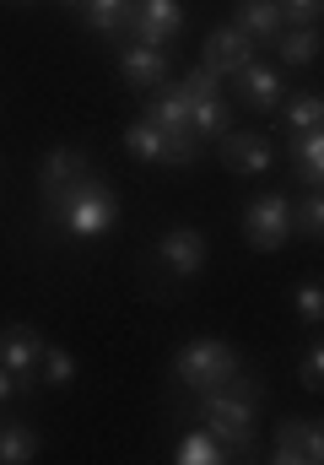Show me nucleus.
Returning <instances> with one entry per match:
<instances>
[{"mask_svg": "<svg viewBox=\"0 0 324 465\" xmlns=\"http://www.w3.org/2000/svg\"><path fill=\"white\" fill-rule=\"evenodd\" d=\"M49 228L65 232V238H76V243L108 238V232L119 228V195H113V184L98 179L93 168L76 173L65 190L49 195Z\"/></svg>", "mask_w": 324, "mask_h": 465, "instance_id": "1", "label": "nucleus"}, {"mask_svg": "<svg viewBox=\"0 0 324 465\" xmlns=\"http://www.w3.org/2000/svg\"><path fill=\"white\" fill-rule=\"evenodd\" d=\"M201 428H211L216 439L232 444V450H243L254 439V428H260V384L243 368L221 390H206L201 395Z\"/></svg>", "mask_w": 324, "mask_h": 465, "instance_id": "2", "label": "nucleus"}, {"mask_svg": "<svg viewBox=\"0 0 324 465\" xmlns=\"http://www.w3.org/2000/svg\"><path fill=\"white\" fill-rule=\"evenodd\" d=\"M173 373H179V384H184V390L206 395V390H221V384L238 373V351L227 347V341H216V336H195V341H184V347H179Z\"/></svg>", "mask_w": 324, "mask_h": 465, "instance_id": "3", "label": "nucleus"}, {"mask_svg": "<svg viewBox=\"0 0 324 465\" xmlns=\"http://www.w3.org/2000/svg\"><path fill=\"white\" fill-rule=\"evenodd\" d=\"M124 152H130L135 163L184 168V163H195V157H201V141H195V135H168L162 124H152V119H135V124L124 130Z\"/></svg>", "mask_w": 324, "mask_h": 465, "instance_id": "4", "label": "nucleus"}, {"mask_svg": "<svg viewBox=\"0 0 324 465\" xmlns=\"http://www.w3.org/2000/svg\"><path fill=\"white\" fill-rule=\"evenodd\" d=\"M124 33H130L135 44L168 49V44L184 33V0H130V11H124Z\"/></svg>", "mask_w": 324, "mask_h": 465, "instance_id": "5", "label": "nucleus"}, {"mask_svg": "<svg viewBox=\"0 0 324 465\" xmlns=\"http://www.w3.org/2000/svg\"><path fill=\"white\" fill-rule=\"evenodd\" d=\"M243 238H249V249H260V254H276L287 238H292V201L287 195H254L249 201V212H243Z\"/></svg>", "mask_w": 324, "mask_h": 465, "instance_id": "6", "label": "nucleus"}, {"mask_svg": "<svg viewBox=\"0 0 324 465\" xmlns=\"http://www.w3.org/2000/svg\"><path fill=\"white\" fill-rule=\"evenodd\" d=\"M206 260H211V243H206L201 228H168L157 238V265L179 282H195L206 271Z\"/></svg>", "mask_w": 324, "mask_h": 465, "instance_id": "7", "label": "nucleus"}, {"mask_svg": "<svg viewBox=\"0 0 324 465\" xmlns=\"http://www.w3.org/2000/svg\"><path fill=\"white\" fill-rule=\"evenodd\" d=\"M44 347H49V341H44L33 325H5V331H0V368L22 384V395L38 384V357H44Z\"/></svg>", "mask_w": 324, "mask_h": 465, "instance_id": "8", "label": "nucleus"}, {"mask_svg": "<svg viewBox=\"0 0 324 465\" xmlns=\"http://www.w3.org/2000/svg\"><path fill=\"white\" fill-rule=\"evenodd\" d=\"M270 460L276 465H319L324 460V428L309 417H287L270 439Z\"/></svg>", "mask_w": 324, "mask_h": 465, "instance_id": "9", "label": "nucleus"}, {"mask_svg": "<svg viewBox=\"0 0 324 465\" xmlns=\"http://www.w3.org/2000/svg\"><path fill=\"white\" fill-rule=\"evenodd\" d=\"M221 157H227V168H232L238 179H265V173L276 168V146H270V135H260V130H227V135H221Z\"/></svg>", "mask_w": 324, "mask_h": 465, "instance_id": "10", "label": "nucleus"}, {"mask_svg": "<svg viewBox=\"0 0 324 465\" xmlns=\"http://www.w3.org/2000/svg\"><path fill=\"white\" fill-rule=\"evenodd\" d=\"M254 49H260V44L227 22V27H211V38H206V49H201V65H206L211 76H221V82H232V76L254 60Z\"/></svg>", "mask_w": 324, "mask_h": 465, "instance_id": "11", "label": "nucleus"}, {"mask_svg": "<svg viewBox=\"0 0 324 465\" xmlns=\"http://www.w3.org/2000/svg\"><path fill=\"white\" fill-rule=\"evenodd\" d=\"M119 76L135 87V93H157L162 82H168V49H152V44H124V54H119Z\"/></svg>", "mask_w": 324, "mask_h": 465, "instance_id": "12", "label": "nucleus"}, {"mask_svg": "<svg viewBox=\"0 0 324 465\" xmlns=\"http://www.w3.org/2000/svg\"><path fill=\"white\" fill-rule=\"evenodd\" d=\"M232 82H238V104H243V109H260V114H270V109L287 98V82H281V71H270L265 60H249V65H243Z\"/></svg>", "mask_w": 324, "mask_h": 465, "instance_id": "13", "label": "nucleus"}, {"mask_svg": "<svg viewBox=\"0 0 324 465\" xmlns=\"http://www.w3.org/2000/svg\"><path fill=\"white\" fill-rule=\"evenodd\" d=\"M287 152H292L298 184L303 190H319L324 184V130H292L287 135Z\"/></svg>", "mask_w": 324, "mask_h": 465, "instance_id": "14", "label": "nucleus"}, {"mask_svg": "<svg viewBox=\"0 0 324 465\" xmlns=\"http://www.w3.org/2000/svg\"><path fill=\"white\" fill-rule=\"evenodd\" d=\"M232 27H238V33H249L254 44H270L287 22H281V5H276V0H238Z\"/></svg>", "mask_w": 324, "mask_h": 465, "instance_id": "15", "label": "nucleus"}, {"mask_svg": "<svg viewBox=\"0 0 324 465\" xmlns=\"http://www.w3.org/2000/svg\"><path fill=\"white\" fill-rule=\"evenodd\" d=\"M146 119L162 124L168 135H195V130H190V98H184L179 87H157L152 104H146Z\"/></svg>", "mask_w": 324, "mask_h": 465, "instance_id": "16", "label": "nucleus"}, {"mask_svg": "<svg viewBox=\"0 0 324 465\" xmlns=\"http://www.w3.org/2000/svg\"><path fill=\"white\" fill-rule=\"evenodd\" d=\"M270 49H276V60L281 65H314L319 60V27H281L276 38H270Z\"/></svg>", "mask_w": 324, "mask_h": 465, "instance_id": "17", "label": "nucleus"}, {"mask_svg": "<svg viewBox=\"0 0 324 465\" xmlns=\"http://www.w3.org/2000/svg\"><path fill=\"white\" fill-rule=\"evenodd\" d=\"M76 173H87V157H82L76 146H54V152L44 157V168H38V190H44V201H49L54 190H65Z\"/></svg>", "mask_w": 324, "mask_h": 465, "instance_id": "18", "label": "nucleus"}, {"mask_svg": "<svg viewBox=\"0 0 324 465\" xmlns=\"http://www.w3.org/2000/svg\"><path fill=\"white\" fill-rule=\"evenodd\" d=\"M190 130H195V141H221V135L232 130V109L221 104V93L190 104Z\"/></svg>", "mask_w": 324, "mask_h": 465, "instance_id": "19", "label": "nucleus"}, {"mask_svg": "<svg viewBox=\"0 0 324 465\" xmlns=\"http://www.w3.org/2000/svg\"><path fill=\"white\" fill-rule=\"evenodd\" d=\"M173 460H179V465H221V460H227V444L216 439L211 428H190V433L179 439Z\"/></svg>", "mask_w": 324, "mask_h": 465, "instance_id": "20", "label": "nucleus"}, {"mask_svg": "<svg viewBox=\"0 0 324 465\" xmlns=\"http://www.w3.org/2000/svg\"><path fill=\"white\" fill-rule=\"evenodd\" d=\"M38 428H27V422H0V465H27L38 460Z\"/></svg>", "mask_w": 324, "mask_h": 465, "instance_id": "21", "label": "nucleus"}, {"mask_svg": "<svg viewBox=\"0 0 324 465\" xmlns=\"http://www.w3.org/2000/svg\"><path fill=\"white\" fill-rule=\"evenodd\" d=\"M38 379H44V390H71L76 384V357H71V347H44V357H38Z\"/></svg>", "mask_w": 324, "mask_h": 465, "instance_id": "22", "label": "nucleus"}, {"mask_svg": "<svg viewBox=\"0 0 324 465\" xmlns=\"http://www.w3.org/2000/svg\"><path fill=\"white\" fill-rule=\"evenodd\" d=\"M281 109H287V130H319V124H324V98L314 93V87H303V93L281 98Z\"/></svg>", "mask_w": 324, "mask_h": 465, "instance_id": "23", "label": "nucleus"}, {"mask_svg": "<svg viewBox=\"0 0 324 465\" xmlns=\"http://www.w3.org/2000/svg\"><path fill=\"white\" fill-rule=\"evenodd\" d=\"M319 232H324V201L319 190H303V201H292V238L319 243Z\"/></svg>", "mask_w": 324, "mask_h": 465, "instance_id": "24", "label": "nucleus"}, {"mask_svg": "<svg viewBox=\"0 0 324 465\" xmlns=\"http://www.w3.org/2000/svg\"><path fill=\"white\" fill-rule=\"evenodd\" d=\"M124 11L130 0H82V16L93 33H124Z\"/></svg>", "mask_w": 324, "mask_h": 465, "instance_id": "25", "label": "nucleus"}, {"mask_svg": "<svg viewBox=\"0 0 324 465\" xmlns=\"http://www.w3.org/2000/svg\"><path fill=\"white\" fill-rule=\"evenodd\" d=\"M292 303H298V320H303L309 331L324 320V287L319 282H298V298H292Z\"/></svg>", "mask_w": 324, "mask_h": 465, "instance_id": "26", "label": "nucleus"}, {"mask_svg": "<svg viewBox=\"0 0 324 465\" xmlns=\"http://www.w3.org/2000/svg\"><path fill=\"white\" fill-rule=\"evenodd\" d=\"M276 5H281V22L287 27H319L324 0H276Z\"/></svg>", "mask_w": 324, "mask_h": 465, "instance_id": "27", "label": "nucleus"}, {"mask_svg": "<svg viewBox=\"0 0 324 465\" xmlns=\"http://www.w3.org/2000/svg\"><path fill=\"white\" fill-rule=\"evenodd\" d=\"M298 379H303V390H309V395H319V390H324V347H319V341L303 351V362H298Z\"/></svg>", "mask_w": 324, "mask_h": 465, "instance_id": "28", "label": "nucleus"}, {"mask_svg": "<svg viewBox=\"0 0 324 465\" xmlns=\"http://www.w3.org/2000/svg\"><path fill=\"white\" fill-rule=\"evenodd\" d=\"M216 87H221V76H211V71H206V65H195V71H190V76H184V82H179V93H184V98H190V104H195V98H211Z\"/></svg>", "mask_w": 324, "mask_h": 465, "instance_id": "29", "label": "nucleus"}, {"mask_svg": "<svg viewBox=\"0 0 324 465\" xmlns=\"http://www.w3.org/2000/svg\"><path fill=\"white\" fill-rule=\"evenodd\" d=\"M11 395H22V384H16V379H11V373H5V368H0V406H5V401H11Z\"/></svg>", "mask_w": 324, "mask_h": 465, "instance_id": "30", "label": "nucleus"}, {"mask_svg": "<svg viewBox=\"0 0 324 465\" xmlns=\"http://www.w3.org/2000/svg\"><path fill=\"white\" fill-rule=\"evenodd\" d=\"M60 5H82V0H60Z\"/></svg>", "mask_w": 324, "mask_h": 465, "instance_id": "31", "label": "nucleus"}, {"mask_svg": "<svg viewBox=\"0 0 324 465\" xmlns=\"http://www.w3.org/2000/svg\"><path fill=\"white\" fill-rule=\"evenodd\" d=\"M16 5H27V0H16Z\"/></svg>", "mask_w": 324, "mask_h": 465, "instance_id": "32", "label": "nucleus"}]
</instances>
